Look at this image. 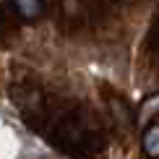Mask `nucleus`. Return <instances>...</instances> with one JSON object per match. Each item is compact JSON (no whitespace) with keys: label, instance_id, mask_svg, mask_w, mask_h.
<instances>
[{"label":"nucleus","instance_id":"nucleus-1","mask_svg":"<svg viewBox=\"0 0 159 159\" xmlns=\"http://www.w3.org/2000/svg\"><path fill=\"white\" fill-rule=\"evenodd\" d=\"M154 117H159V94H154V97H149V99H143L141 102V107H138V125H146V123H151Z\"/></svg>","mask_w":159,"mask_h":159},{"label":"nucleus","instance_id":"nucleus-2","mask_svg":"<svg viewBox=\"0 0 159 159\" xmlns=\"http://www.w3.org/2000/svg\"><path fill=\"white\" fill-rule=\"evenodd\" d=\"M141 146H143V154H146V157H151V159L159 157V125H149V128H146Z\"/></svg>","mask_w":159,"mask_h":159},{"label":"nucleus","instance_id":"nucleus-3","mask_svg":"<svg viewBox=\"0 0 159 159\" xmlns=\"http://www.w3.org/2000/svg\"><path fill=\"white\" fill-rule=\"evenodd\" d=\"M16 8L24 18H37L42 13V0H16Z\"/></svg>","mask_w":159,"mask_h":159}]
</instances>
